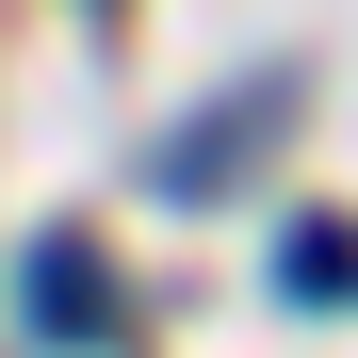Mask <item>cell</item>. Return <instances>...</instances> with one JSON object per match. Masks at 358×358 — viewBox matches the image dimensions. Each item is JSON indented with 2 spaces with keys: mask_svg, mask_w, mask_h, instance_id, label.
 I'll use <instances>...</instances> for the list:
<instances>
[{
  "mask_svg": "<svg viewBox=\"0 0 358 358\" xmlns=\"http://www.w3.org/2000/svg\"><path fill=\"white\" fill-rule=\"evenodd\" d=\"M17 293H33V326H49V342H114V261L82 245V228H66V245H33Z\"/></svg>",
  "mask_w": 358,
  "mask_h": 358,
  "instance_id": "cell-1",
  "label": "cell"
},
{
  "mask_svg": "<svg viewBox=\"0 0 358 358\" xmlns=\"http://www.w3.org/2000/svg\"><path fill=\"white\" fill-rule=\"evenodd\" d=\"M277 293H293V310H358V228H342V212H310V228L277 245Z\"/></svg>",
  "mask_w": 358,
  "mask_h": 358,
  "instance_id": "cell-2",
  "label": "cell"
}]
</instances>
